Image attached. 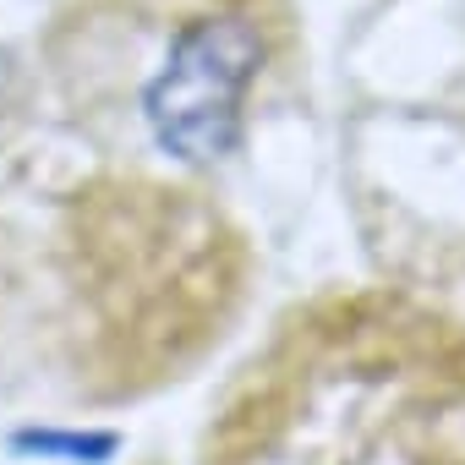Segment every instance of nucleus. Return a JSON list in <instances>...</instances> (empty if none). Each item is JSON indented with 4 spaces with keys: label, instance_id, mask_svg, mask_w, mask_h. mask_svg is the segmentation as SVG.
<instances>
[{
    "label": "nucleus",
    "instance_id": "obj_1",
    "mask_svg": "<svg viewBox=\"0 0 465 465\" xmlns=\"http://www.w3.org/2000/svg\"><path fill=\"white\" fill-rule=\"evenodd\" d=\"M258 66H263V39L247 17L192 23L148 88V126L159 148L186 164L230 153L242 137V99Z\"/></svg>",
    "mask_w": 465,
    "mask_h": 465
},
{
    "label": "nucleus",
    "instance_id": "obj_2",
    "mask_svg": "<svg viewBox=\"0 0 465 465\" xmlns=\"http://www.w3.org/2000/svg\"><path fill=\"white\" fill-rule=\"evenodd\" d=\"M23 443L28 449H66V454H110V438H39V432H28Z\"/></svg>",
    "mask_w": 465,
    "mask_h": 465
}]
</instances>
